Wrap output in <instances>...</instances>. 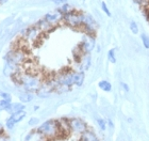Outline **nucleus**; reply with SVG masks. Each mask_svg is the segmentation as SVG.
<instances>
[{
	"label": "nucleus",
	"mask_w": 149,
	"mask_h": 141,
	"mask_svg": "<svg viewBox=\"0 0 149 141\" xmlns=\"http://www.w3.org/2000/svg\"><path fill=\"white\" fill-rule=\"evenodd\" d=\"M0 96L2 97L3 100H10V102H11V100H12V96H11V95H10L9 93H6V92H2V93L0 94Z\"/></svg>",
	"instance_id": "26"
},
{
	"label": "nucleus",
	"mask_w": 149,
	"mask_h": 141,
	"mask_svg": "<svg viewBox=\"0 0 149 141\" xmlns=\"http://www.w3.org/2000/svg\"><path fill=\"white\" fill-rule=\"evenodd\" d=\"M83 18H84V13L78 12L72 10V12L67 13L65 15L62 16V20L64 22V24L72 28H82L83 25Z\"/></svg>",
	"instance_id": "3"
},
{
	"label": "nucleus",
	"mask_w": 149,
	"mask_h": 141,
	"mask_svg": "<svg viewBox=\"0 0 149 141\" xmlns=\"http://www.w3.org/2000/svg\"></svg>",
	"instance_id": "37"
},
{
	"label": "nucleus",
	"mask_w": 149,
	"mask_h": 141,
	"mask_svg": "<svg viewBox=\"0 0 149 141\" xmlns=\"http://www.w3.org/2000/svg\"><path fill=\"white\" fill-rule=\"evenodd\" d=\"M96 140H98V138H97L96 135L92 130H90V129H86L85 132L81 134L80 141H96Z\"/></svg>",
	"instance_id": "14"
},
{
	"label": "nucleus",
	"mask_w": 149,
	"mask_h": 141,
	"mask_svg": "<svg viewBox=\"0 0 149 141\" xmlns=\"http://www.w3.org/2000/svg\"><path fill=\"white\" fill-rule=\"evenodd\" d=\"M38 122H40V120L37 119V118H31V119L29 120L28 124L30 126H34V125H36V124H38Z\"/></svg>",
	"instance_id": "25"
},
{
	"label": "nucleus",
	"mask_w": 149,
	"mask_h": 141,
	"mask_svg": "<svg viewBox=\"0 0 149 141\" xmlns=\"http://www.w3.org/2000/svg\"><path fill=\"white\" fill-rule=\"evenodd\" d=\"M14 126H15V124L11 121L10 119L6 120V127H8V129H13L14 128Z\"/></svg>",
	"instance_id": "28"
},
{
	"label": "nucleus",
	"mask_w": 149,
	"mask_h": 141,
	"mask_svg": "<svg viewBox=\"0 0 149 141\" xmlns=\"http://www.w3.org/2000/svg\"><path fill=\"white\" fill-rule=\"evenodd\" d=\"M95 45H96L95 36L84 33L83 38L81 40V43L78 45V46L80 47V49L82 50L83 53H90L91 51L95 48Z\"/></svg>",
	"instance_id": "6"
},
{
	"label": "nucleus",
	"mask_w": 149,
	"mask_h": 141,
	"mask_svg": "<svg viewBox=\"0 0 149 141\" xmlns=\"http://www.w3.org/2000/svg\"><path fill=\"white\" fill-rule=\"evenodd\" d=\"M18 97H19V100H20L22 103H29V102H31V100L34 98V95H33L32 92L25 91L19 94Z\"/></svg>",
	"instance_id": "16"
},
{
	"label": "nucleus",
	"mask_w": 149,
	"mask_h": 141,
	"mask_svg": "<svg viewBox=\"0 0 149 141\" xmlns=\"http://www.w3.org/2000/svg\"><path fill=\"white\" fill-rule=\"evenodd\" d=\"M25 108H26L25 105L22 103H13V104L11 103L6 111V112H9L10 114H12V113H15V112H18V111H22V110H25Z\"/></svg>",
	"instance_id": "12"
},
{
	"label": "nucleus",
	"mask_w": 149,
	"mask_h": 141,
	"mask_svg": "<svg viewBox=\"0 0 149 141\" xmlns=\"http://www.w3.org/2000/svg\"><path fill=\"white\" fill-rule=\"evenodd\" d=\"M54 80L58 86H64L70 89L72 86H74V71H70V69L63 71L60 75L56 76Z\"/></svg>",
	"instance_id": "4"
},
{
	"label": "nucleus",
	"mask_w": 149,
	"mask_h": 141,
	"mask_svg": "<svg viewBox=\"0 0 149 141\" xmlns=\"http://www.w3.org/2000/svg\"><path fill=\"white\" fill-rule=\"evenodd\" d=\"M91 64H92V58H91V55L90 53H84L83 56H82V59H81V62L79 63V65H80V69L79 71H87V69H90Z\"/></svg>",
	"instance_id": "11"
},
{
	"label": "nucleus",
	"mask_w": 149,
	"mask_h": 141,
	"mask_svg": "<svg viewBox=\"0 0 149 141\" xmlns=\"http://www.w3.org/2000/svg\"><path fill=\"white\" fill-rule=\"evenodd\" d=\"M101 10H102V12L104 13L108 17H111V16H112V13H111V11H110L109 6H107V3L104 2V1H102V2H101Z\"/></svg>",
	"instance_id": "22"
},
{
	"label": "nucleus",
	"mask_w": 149,
	"mask_h": 141,
	"mask_svg": "<svg viewBox=\"0 0 149 141\" xmlns=\"http://www.w3.org/2000/svg\"><path fill=\"white\" fill-rule=\"evenodd\" d=\"M10 104H11V102H10V100H3V98H2V100H0V111L8 109V107L10 106Z\"/></svg>",
	"instance_id": "23"
},
{
	"label": "nucleus",
	"mask_w": 149,
	"mask_h": 141,
	"mask_svg": "<svg viewBox=\"0 0 149 141\" xmlns=\"http://www.w3.org/2000/svg\"><path fill=\"white\" fill-rule=\"evenodd\" d=\"M69 124V129L70 132L74 133V134H82L84 133L87 128V124L84 122L83 120L79 119V118H74V119L68 120Z\"/></svg>",
	"instance_id": "7"
},
{
	"label": "nucleus",
	"mask_w": 149,
	"mask_h": 141,
	"mask_svg": "<svg viewBox=\"0 0 149 141\" xmlns=\"http://www.w3.org/2000/svg\"><path fill=\"white\" fill-rule=\"evenodd\" d=\"M37 130L45 136L48 140L49 139H54L63 135L62 130H61V126H60V122L56 120H48L46 122H44L43 124H40L38 126Z\"/></svg>",
	"instance_id": "2"
},
{
	"label": "nucleus",
	"mask_w": 149,
	"mask_h": 141,
	"mask_svg": "<svg viewBox=\"0 0 149 141\" xmlns=\"http://www.w3.org/2000/svg\"><path fill=\"white\" fill-rule=\"evenodd\" d=\"M129 28H130V31L133 33V34H139L140 32V29H139V25H137L136 22L134 20H131L130 24H129Z\"/></svg>",
	"instance_id": "20"
},
{
	"label": "nucleus",
	"mask_w": 149,
	"mask_h": 141,
	"mask_svg": "<svg viewBox=\"0 0 149 141\" xmlns=\"http://www.w3.org/2000/svg\"><path fill=\"white\" fill-rule=\"evenodd\" d=\"M25 141H48V139L40 134L37 129L35 130H32L26 136Z\"/></svg>",
	"instance_id": "10"
},
{
	"label": "nucleus",
	"mask_w": 149,
	"mask_h": 141,
	"mask_svg": "<svg viewBox=\"0 0 149 141\" xmlns=\"http://www.w3.org/2000/svg\"><path fill=\"white\" fill-rule=\"evenodd\" d=\"M38 109V106H34V110H37Z\"/></svg>",
	"instance_id": "34"
},
{
	"label": "nucleus",
	"mask_w": 149,
	"mask_h": 141,
	"mask_svg": "<svg viewBox=\"0 0 149 141\" xmlns=\"http://www.w3.org/2000/svg\"><path fill=\"white\" fill-rule=\"evenodd\" d=\"M44 19H45V20H47L49 24H51L52 26H54V27H56V24H58V22L62 19V15L56 11V12H53V13H47L46 15L44 16Z\"/></svg>",
	"instance_id": "9"
},
{
	"label": "nucleus",
	"mask_w": 149,
	"mask_h": 141,
	"mask_svg": "<svg viewBox=\"0 0 149 141\" xmlns=\"http://www.w3.org/2000/svg\"><path fill=\"white\" fill-rule=\"evenodd\" d=\"M107 122L109 123V125L111 126V127H113V126H114V125H113V123H112V121H111V120H109V121H107Z\"/></svg>",
	"instance_id": "32"
},
{
	"label": "nucleus",
	"mask_w": 149,
	"mask_h": 141,
	"mask_svg": "<svg viewBox=\"0 0 149 141\" xmlns=\"http://www.w3.org/2000/svg\"><path fill=\"white\" fill-rule=\"evenodd\" d=\"M146 18L149 22V9H147V11H146Z\"/></svg>",
	"instance_id": "30"
},
{
	"label": "nucleus",
	"mask_w": 149,
	"mask_h": 141,
	"mask_svg": "<svg viewBox=\"0 0 149 141\" xmlns=\"http://www.w3.org/2000/svg\"><path fill=\"white\" fill-rule=\"evenodd\" d=\"M0 136H1V134H0Z\"/></svg>",
	"instance_id": "36"
},
{
	"label": "nucleus",
	"mask_w": 149,
	"mask_h": 141,
	"mask_svg": "<svg viewBox=\"0 0 149 141\" xmlns=\"http://www.w3.org/2000/svg\"><path fill=\"white\" fill-rule=\"evenodd\" d=\"M3 133V126H2V124L0 123V134H2Z\"/></svg>",
	"instance_id": "31"
},
{
	"label": "nucleus",
	"mask_w": 149,
	"mask_h": 141,
	"mask_svg": "<svg viewBox=\"0 0 149 141\" xmlns=\"http://www.w3.org/2000/svg\"><path fill=\"white\" fill-rule=\"evenodd\" d=\"M84 78H85L84 72H82V71H74V86L81 87L83 85Z\"/></svg>",
	"instance_id": "15"
},
{
	"label": "nucleus",
	"mask_w": 149,
	"mask_h": 141,
	"mask_svg": "<svg viewBox=\"0 0 149 141\" xmlns=\"http://www.w3.org/2000/svg\"><path fill=\"white\" fill-rule=\"evenodd\" d=\"M8 0H0V3H4V2H6Z\"/></svg>",
	"instance_id": "33"
},
{
	"label": "nucleus",
	"mask_w": 149,
	"mask_h": 141,
	"mask_svg": "<svg viewBox=\"0 0 149 141\" xmlns=\"http://www.w3.org/2000/svg\"><path fill=\"white\" fill-rule=\"evenodd\" d=\"M141 40H142V43H143L144 47L146 49H149V35L145 34V33H142L141 34Z\"/></svg>",
	"instance_id": "21"
},
{
	"label": "nucleus",
	"mask_w": 149,
	"mask_h": 141,
	"mask_svg": "<svg viewBox=\"0 0 149 141\" xmlns=\"http://www.w3.org/2000/svg\"><path fill=\"white\" fill-rule=\"evenodd\" d=\"M26 116H27V112H26L25 110H22V111H18V112L12 113L9 119L11 120L14 124H17V123H19L20 121H22V120L25 119Z\"/></svg>",
	"instance_id": "13"
},
{
	"label": "nucleus",
	"mask_w": 149,
	"mask_h": 141,
	"mask_svg": "<svg viewBox=\"0 0 149 141\" xmlns=\"http://www.w3.org/2000/svg\"><path fill=\"white\" fill-rule=\"evenodd\" d=\"M16 74L18 76L17 82L24 87L26 91L36 92L42 86V79L33 73H22V74L16 73Z\"/></svg>",
	"instance_id": "1"
},
{
	"label": "nucleus",
	"mask_w": 149,
	"mask_h": 141,
	"mask_svg": "<svg viewBox=\"0 0 149 141\" xmlns=\"http://www.w3.org/2000/svg\"><path fill=\"white\" fill-rule=\"evenodd\" d=\"M120 87H121V89H123L125 92H129V91H130V88H129V86H128L126 82H120Z\"/></svg>",
	"instance_id": "29"
},
{
	"label": "nucleus",
	"mask_w": 149,
	"mask_h": 141,
	"mask_svg": "<svg viewBox=\"0 0 149 141\" xmlns=\"http://www.w3.org/2000/svg\"><path fill=\"white\" fill-rule=\"evenodd\" d=\"M107 121H104L103 119H97V124H98V126L100 127V129L101 130H106L107 129Z\"/></svg>",
	"instance_id": "24"
},
{
	"label": "nucleus",
	"mask_w": 149,
	"mask_h": 141,
	"mask_svg": "<svg viewBox=\"0 0 149 141\" xmlns=\"http://www.w3.org/2000/svg\"><path fill=\"white\" fill-rule=\"evenodd\" d=\"M97 28H98V24L93 17V15H91L88 13H84V18H83V25H82V31L86 34L94 35L96 34Z\"/></svg>",
	"instance_id": "5"
},
{
	"label": "nucleus",
	"mask_w": 149,
	"mask_h": 141,
	"mask_svg": "<svg viewBox=\"0 0 149 141\" xmlns=\"http://www.w3.org/2000/svg\"><path fill=\"white\" fill-rule=\"evenodd\" d=\"M98 87H99L100 90H102L103 92H107V93H109V92L112 91V85L111 82L106 80V79H103V80H100L98 82Z\"/></svg>",
	"instance_id": "17"
},
{
	"label": "nucleus",
	"mask_w": 149,
	"mask_h": 141,
	"mask_svg": "<svg viewBox=\"0 0 149 141\" xmlns=\"http://www.w3.org/2000/svg\"><path fill=\"white\" fill-rule=\"evenodd\" d=\"M96 141H99V140H96Z\"/></svg>",
	"instance_id": "35"
},
{
	"label": "nucleus",
	"mask_w": 149,
	"mask_h": 141,
	"mask_svg": "<svg viewBox=\"0 0 149 141\" xmlns=\"http://www.w3.org/2000/svg\"><path fill=\"white\" fill-rule=\"evenodd\" d=\"M52 2L54 3L56 6H63V4L67 3V0H52Z\"/></svg>",
	"instance_id": "27"
},
{
	"label": "nucleus",
	"mask_w": 149,
	"mask_h": 141,
	"mask_svg": "<svg viewBox=\"0 0 149 141\" xmlns=\"http://www.w3.org/2000/svg\"><path fill=\"white\" fill-rule=\"evenodd\" d=\"M72 8L68 3H65V4H63V6H58V9H56V12L60 13L62 16L65 15V14H67V13H69V12H72Z\"/></svg>",
	"instance_id": "18"
},
{
	"label": "nucleus",
	"mask_w": 149,
	"mask_h": 141,
	"mask_svg": "<svg viewBox=\"0 0 149 141\" xmlns=\"http://www.w3.org/2000/svg\"><path fill=\"white\" fill-rule=\"evenodd\" d=\"M108 59L113 64L116 63V50H115V48H111L109 50V53H108Z\"/></svg>",
	"instance_id": "19"
},
{
	"label": "nucleus",
	"mask_w": 149,
	"mask_h": 141,
	"mask_svg": "<svg viewBox=\"0 0 149 141\" xmlns=\"http://www.w3.org/2000/svg\"><path fill=\"white\" fill-rule=\"evenodd\" d=\"M40 34H42V31L40 30V28L37 26H33V27L26 30L25 38L29 42H35L37 39L40 38Z\"/></svg>",
	"instance_id": "8"
}]
</instances>
